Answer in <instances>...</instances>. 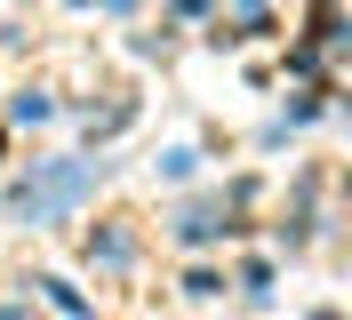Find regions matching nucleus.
Returning <instances> with one entry per match:
<instances>
[{"label": "nucleus", "instance_id": "f257e3e1", "mask_svg": "<svg viewBox=\"0 0 352 320\" xmlns=\"http://www.w3.org/2000/svg\"><path fill=\"white\" fill-rule=\"evenodd\" d=\"M80 192H88V160H56V169H41L32 184H16V216H32V224H41V216L72 209Z\"/></svg>", "mask_w": 352, "mask_h": 320}, {"label": "nucleus", "instance_id": "f03ea898", "mask_svg": "<svg viewBox=\"0 0 352 320\" xmlns=\"http://www.w3.org/2000/svg\"><path fill=\"white\" fill-rule=\"evenodd\" d=\"M0 320H24V312H0Z\"/></svg>", "mask_w": 352, "mask_h": 320}]
</instances>
